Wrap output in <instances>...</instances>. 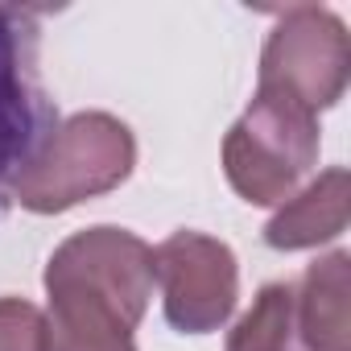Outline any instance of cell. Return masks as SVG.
Listing matches in <instances>:
<instances>
[{
	"label": "cell",
	"mask_w": 351,
	"mask_h": 351,
	"mask_svg": "<svg viewBox=\"0 0 351 351\" xmlns=\"http://www.w3.org/2000/svg\"><path fill=\"white\" fill-rule=\"evenodd\" d=\"M132 330L120 314L79 302V298H50L46 318V351H136Z\"/></svg>",
	"instance_id": "obj_8"
},
{
	"label": "cell",
	"mask_w": 351,
	"mask_h": 351,
	"mask_svg": "<svg viewBox=\"0 0 351 351\" xmlns=\"http://www.w3.org/2000/svg\"><path fill=\"white\" fill-rule=\"evenodd\" d=\"M351 219V178L343 165H330L306 182L289 203L277 207V215L265 223V244L277 252H302L335 240Z\"/></svg>",
	"instance_id": "obj_6"
},
{
	"label": "cell",
	"mask_w": 351,
	"mask_h": 351,
	"mask_svg": "<svg viewBox=\"0 0 351 351\" xmlns=\"http://www.w3.org/2000/svg\"><path fill=\"white\" fill-rule=\"evenodd\" d=\"M50 298H79L136 326L153 298V248L124 228H87L62 240L46 265Z\"/></svg>",
	"instance_id": "obj_4"
},
{
	"label": "cell",
	"mask_w": 351,
	"mask_h": 351,
	"mask_svg": "<svg viewBox=\"0 0 351 351\" xmlns=\"http://www.w3.org/2000/svg\"><path fill=\"white\" fill-rule=\"evenodd\" d=\"M228 351H306L298 326V289L289 281L261 285L248 314L232 326Z\"/></svg>",
	"instance_id": "obj_9"
},
{
	"label": "cell",
	"mask_w": 351,
	"mask_h": 351,
	"mask_svg": "<svg viewBox=\"0 0 351 351\" xmlns=\"http://www.w3.org/2000/svg\"><path fill=\"white\" fill-rule=\"evenodd\" d=\"M351 256L330 252L314 261L298 285V326L306 351H351Z\"/></svg>",
	"instance_id": "obj_7"
},
{
	"label": "cell",
	"mask_w": 351,
	"mask_h": 351,
	"mask_svg": "<svg viewBox=\"0 0 351 351\" xmlns=\"http://www.w3.org/2000/svg\"><path fill=\"white\" fill-rule=\"evenodd\" d=\"M318 165V116L302 104L256 91L223 136V173L252 207L289 203Z\"/></svg>",
	"instance_id": "obj_2"
},
{
	"label": "cell",
	"mask_w": 351,
	"mask_h": 351,
	"mask_svg": "<svg viewBox=\"0 0 351 351\" xmlns=\"http://www.w3.org/2000/svg\"><path fill=\"white\" fill-rule=\"evenodd\" d=\"M153 285H161V306L173 330H219L240 298L236 252L203 232H173L153 248Z\"/></svg>",
	"instance_id": "obj_5"
},
{
	"label": "cell",
	"mask_w": 351,
	"mask_h": 351,
	"mask_svg": "<svg viewBox=\"0 0 351 351\" xmlns=\"http://www.w3.org/2000/svg\"><path fill=\"white\" fill-rule=\"evenodd\" d=\"M351 79V38L339 13L318 5H293L277 17L265 54L256 91L285 95L306 112H322L343 99Z\"/></svg>",
	"instance_id": "obj_3"
},
{
	"label": "cell",
	"mask_w": 351,
	"mask_h": 351,
	"mask_svg": "<svg viewBox=\"0 0 351 351\" xmlns=\"http://www.w3.org/2000/svg\"><path fill=\"white\" fill-rule=\"evenodd\" d=\"M0 351H46V314L25 298H0Z\"/></svg>",
	"instance_id": "obj_11"
},
{
	"label": "cell",
	"mask_w": 351,
	"mask_h": 351,
	"mask_svg": "<svg viewBox=\"0 0 351 351\" xmlns=\"http://www.w3.org/2000/svg\"><path fill=\"white\" fill-rule=\"evenodd\" d=\"M136 165V136L108 112H75L54 124L13 169V199L34 215H58L116 191Z\"/></svg>",
	"instance_id": "obj_1"
},
{
	"label": "cell",
	"mask_w": 351,
	"mask_h": 351,
	"mask_svg": "<svg viewBox=\"0 0 351 351\" xmlns=\"http://www.w3.org/2000/svg\"><path fill=\"white\" fill-rule=\"evenodd\" d=\"M29 149H34V112L21 79L17 34L9 25V13L0 9V178L25 161Z\"/></svg>",
	"instance_id": "obj_10"
}]
</instances>
